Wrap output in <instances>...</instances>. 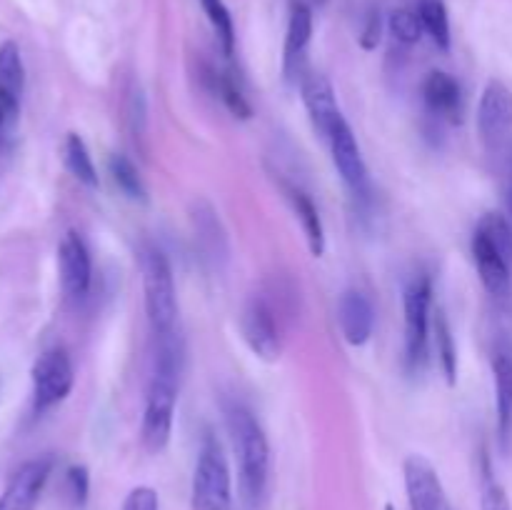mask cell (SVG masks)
Returning a JSON list of instances; mask_svg holds the SVG:
<instances>
[{
    "label": "cell",
    "instance_id": "obj_25",
    "mask_svg": "<svg viewBox=\"0 0 512 510\" xmlns=\"http://www.w3.org/2000/svg\"><path fill=\"white\" fill-rule=\"evenodd\" d=\"M0 88H8L18 95H23L25 88L23 58H20V48L13 40L0 45Z\"/></svg>",
    "mask_w": 512,
    "mask_h": 510
},
{
    "label": "cell",
    "instance_id": "obj_30",
    "mask_svg": "<svg viewBox=\"0 0 512 510\" xmlns=\"http://www.w3.org/2000/svg\"><path fill=\"white\" fill-rule=\"evenodd\" d=\"M480 510H512L503 483L495 478L488 463L483 468V485H480Z\"/></svg>",
    "mask_w": 512,
    "mask_h": 510
},
{
    "label": "cell",
    "instance_id": "obj_18",
    "mask_svg": "<svg viewBox=\"0 0 512 510\" xmlns=\"http://www.w3.org/2000/svg\"><path fill=\"white\" fill-rule=\"evenodd\" d=\"M190 220H193L195 240H198V248L200 253H203V258L215 265L223 263V260L228 258V238H225L223 223H220L213 205H210L208 200H198V203L193 205Z\"/></svg>",
    "mask_w": 512,
    "mask_h": 510
},
{
    "label": "cell",
    "instance_id": "obj_3",
    "mask_svg": "<svg viewBox=\"0 0 512 510\" xmlns=\"http://www.w3.org/2000/svg\"><path fill=\"white\" fill-rule=\"evenodd\" d=\"M193 510H230L233 508V475L223 443L213 433L203 435L198 463L190 490Z\"/></svg>",
    "mask_w": 512,
    "mask_h": 510
},
{
    "label": "cell",
    "instance_id": "obj_15",
    "mask_svg": "<svg viewBox=\"0 0 512 510\" xmlns=\"http://www.w3.org/2000/svg\"><path fill=\"white\" fill-rule=\"evenodd\" d=\"M470 248H473V258L475 265H478V275L483 280L485 290L490 295H495V298H505L512 285V265L508 263V258L480 230L473 233Z\"/></svg>",
    "mask_w": 512,
    "mask_h": 510
},
{
    "label": "cell",
    "instance_id": "obj_9",
    "mask_svg": "<svg viewBox=\"0 0 512 510\" xmlns=\"http://www.w3.org/2000/svg\"><path fill=\"white\" fill-rule=\"evenodd\" d=\"M410 510H453L438 470L423 455H410L403 465Z\"/></svg>",
    "mask_w": 512,
    "mask_h": 510
},
{
    "label": "cell",
    "instance_id": "obj_20",
    "mask_svg": "<svg viewBox=\"0 0 512 510\" xmlns=\"http://www.w3.org/2000/svg\"><path fill=\"white\" fill-rule=\"evenodd\" d=\"M203 83L220 103L228 108V113L238 120H250L253 118V105L248 103V98L243 95V90L238 88L233 78L223 70H218L215 65H203Z\"/></svg>",
    "mask_w": 512,
    "mask_h": 510
},
{
    "label": "cell",
    "instance_id": "obj_24",
    "mask_svg": "<svg viewBox=\"0 0 512 510\" xmlns=\"http://www.w3.org/2000/svg\"><path fill=\"white\" fill-rule=\"evenodd\" d=\"M418 15L423 33H428L440 50H450V18L443 0H420Z\"/></svg>",
    "mask_w": 512,
    "mask_h": 510
},
{
    "label": "cell",
    "instance_id": "obj_8",
    "mask_svg": "<svg viewBox=\"0 0 512 510\" xmlns=\"http://www.w3.org/2000/svg\"><path fill=\"white\" fill-rule=\"evenodd\" d=\"M50 473H53V458L50 455H38L33 460H25L10 475L8 485L0 493V510H35Z\"/></svg>",
    "mask_w": 512,
    "mask_h": 510
},
{
    "label": "cell",
    "instance_id": "obj_10",
    "mask_svg": "<svg viewBox=\"0 0 512 510\" xmlns=\"http://www.w3.org/2000/svg\"><path fill=\"white\" fill-rule=\"evenodd\" d=\"M58 270L63 293L73 300L85 298V293L90 290V280H93V260H90V250L78 230H68L60 240Z\"/></svg>",
    "mask_w": 512,
    "mask_h": 510
},
{
    "label": "cell",
    "instance_id": "obj_21",
    "mask_svg": "<svg viewBox=\"0 0 512 510\" xmlns=\"http://www.w3.org/2000/svg\"><path fill=\"white\" fill-rule=\"evenodd\" d=\"M285 193H288L290 205H293L295 215H298L300 225H303L305 238H308V245H310V253H313L315 258H320V255L325 253V228H323V218H320L318 213V205L313 203V198H310L305 190L295 188V185H288Z\"/></svg>",
    "mask_w": 512,
    "mask_h": 510
},
{
    "label": "cell",
    "instance_id": "obj_19",
    "mask_svg": "<svg viewBox=\"0 0 512 510\" xmlns=\"http://www.w3.org/2000/svg\"><path fill=\"white\" fill-rule=\"evenodd\" d=\"M495 408H498V433L503 445L512 430V345H498L493 353Z\"/></svg>",
    "mask_w": 512,
    "mask_h": 510
},
{
    "label": "cell",
    "instance_id": "obj_27",
    "mask_svg": "<svg viewBox=\"0 0 512 510\" xmlns=\"http://www.w3.org/2000/svg\"><path fill=\"white\" fill-rule=\"evenodd\" d=\"M475 230H480L512 265V223L503 213H485Z\"/></svg>",
    "mask_w": 512,
    "mask_h": 510
},
{
    "label": "cell",
    "instance_id": "obj_23",
    "mask_svg": "<svg viewBox=\"0 0 512 510\" xmlns=\"http://www.w3.org/2000/svg\"><path fill=\"white\" fill-rule=\"evenodd\" d=\"M108 170L113 183L118 185V190L125 195V198L135 200V203H148V190H145V183L143 178H140L138 168L133 165V160L115 153L110 155Z\"/></svg>",
    "mask_w": 512,
    "mask_h": 510
},
{
    "label": "cell",
    "instance_id": "obj_29",
    "mask_svg": "<svg viewBox=\"0 0 512 510\" xmlns=\"http://www.w3.org/2000/svg\"><path fill=\"white\" fill-rule=\"evenodd\" d=\"M388 30L393 35L395 43L400 45H415L423 35V23H420L418 10L398 8L390 13L388 18Z\"/></svg>",
    "mask_w": 512,
    "mask_h": 510
},
{
    "label": "cell",
    "instance_id": "obj_14",
    "mask_svg": "<svg viewBox=\"0 0 512 510\" xmlns=\"http://www.w3.org/2000/svg\"><path fill=\"white\" fill-rule=\"evenodd\" d=\"M310 38H313V13H310L308 5L295 3L293 10H290L288 33H285V53H283V70L288 80L305 78Z\"/></svg>",
    "mask_w": 512,
    "mask_h": 510
},
{
    "label": "cell",
    "instance_id": "obj_5",
    "mask_svg": "<svg viewBox=\"0 0 512 510\" xmlns=\"http://www.w3.org/2000/svg\"><path fill=\"white\" fill-rule=\"evenodd\" d=\"M430 300H433V285L428 275H415L403 293L405 310V363L408 368H423L425 353H428L430 333Z\"/></svg>",
    "mask_w": 512,
    "mask_h": 510
},
{
    "label": "cell",
    "instance_id": "obj_2",
    "mask_svg": "<svg viewBox=\"0 0 512 510\" xmlns=\"http://www.w3.org/2000/svg\"><path fill=\"white\" fill-rule=\"evenodd\" d=\"M228 433L238 455L240 498L248 510H255L268 490L270 478V445L265 430L243 403H230L225 408Z\"/></svg>",
    "mask_w": 512,
    "mask_h": 510
},
{
    "label": "cell",
    "instance_id": "obj_26",
    "mask_svg": "<svg viewBox=\"0 0 512 510\" xmlns=\"http://www.w3.org/2000/svg\"><path fill=\"white\" fill-rule=\"evenodd\" d=\"M435 348H438V358L440 365L445 370V378H448L450 385H455V378H458V350H455V340L453 333H450V325L445 320V315L440 313L435 315Z\"/></svg>",
    "mask_w": 512,
    "mask_h": 510
},
{
    "label": "cell",
    "instance_id": "obj_34",
    "mask_svg": "<svg viewBox=\"0 0 512 510\" xmlns=\"http://www.w3.org/2000/svg\"><path fill=\"white\" fill-rule=\"evenodd\" d=\"M380 38H383V15L380 10H370L363 33H360V45L365 50H375L380 45Z\"/></svg>",
    "mask_w": 512,
    "mask_h": 510
},
{
    "label": "cell",
    "instance_id": "obj_12",
    "mask_svg": "<svg viewBox=\"0 0 512 510\" xmlns=\"http://www.w3.org/2000/svg\"><path fill=\"white\" fill-rule=\"evenodd\" d=\"M478 130L485 143H503L512 130V90L500 80H490L480 95Z\"/></svg>",
    "mask_w": 512,
    "mask_h": 510
},
{
    "label": "cell",
    "instance_id": "obj_13",
    "mask_svg": "<svg viewBox=\"0 0 512 510\" xmlns=\"http://www.w3.org/2000/svg\"><path fill=\"white\" fill-rule=\"evenodd\" d=\"M300 95H303L305 110H308L310 120H313V128L318 130V135H323L328 140L335 123L343 118L338 108V100H335L333 83L325 75L310 73L300 80Z\"/></svg>",
    "mask_w": 512,
    "mask_h": 510
},
{
    "label": "cell",
    "instance_id": "obj_1",
    "mask_svg": "<svg viewBox=\"0 0 512 510\" xmlns=\"http://www.w3.org/2000/svg\"><path fill=\"white\" fill-rule=\"evenodd\" d=\"M158 338V355H155V373L150 380L148 403H145L143 423H140V440L148 453H160L168 448L173 433L175 403H178L180 370H183V343L178 333L155 335Z\"/></svg>",
    "mask_w": 512,
    "mask_h": 510
},
{
    "label": "cell",
    "instance_id": "obj_6",
    "mask_svg": "<svg viewBox=\"0 0 512 510\" xmlns=\"http://www.w3.org/2000/svg\"><path fill=\"white\" fill-rule=\"evenodd\" d=\"M33 410L45 413L53 405L63 403L75 383V370L70 355L63 348H50L33 365Z\"/></svg>",
    "mask_w": 512,
    "mask_h": 510
},
{
    "label": "cell",
    "instance_id": "obj_32",
    "mask_svg": "<svg viewBox=\"0 0 512 510\" xmlns=\"http://www.w3.org/2000/svg\"><path fill=\"white\" fill-rule=\"evenodd\" d=\"M65 490H68V498L75 508H83L88 503L90 493V475L85 465H73L65 473Z\"/></svg>",
    "mask_w": 512,
    "mask_h": 510
},
{
    "label": "cell",
    "instance_id": "obj_33",
    "mask_svg": "<svg viewBox=\"0 0 512 510\" xmlns=\"http://www.w3.org/2000/svg\"><path fill=\"white\" fill-rule=\"evenodd\" d=\"M120 510H160V498L150 485H138L130 490Z\"/></svg>",
    "mask_w": 512,
    "mask_h": 510
},
{
    "label": "cell",
    "instance_id": "obj_11",
    "mask_svg": "<svg viewBox=\"0 0 512 510\" xmlns=\"http://www.w3.org/2000/svg\"><path fill=\"white\" fill-rule=\"evenodd\" d=\"M328 143H330V153H333V163L335 168H338L340 178L345 180V185H348L353 193L363 195L365 190H368V165H365L358 138H355L348 120L340 118L338 123H335Z\"/></svg>",
    "mask_w": 512,
    "mask_h": 510
},
{
    "label": "cell",
    "instance_id": "obj_4",
    "mask_svg": "<svg viewBox=\"0 0 512 510\" xmlns=\"http://www.w3.org/2000/svg\"><path fill=\"white\" fill-rule=\"evenodd\" d=\"M143 293L145 313L155 335L173 333L178 323V295L168 255L155 245H148L143 253Z\"/></svg>",
    "mask_w": 512,
    "mask_h": 510
},
{
    "label": "cell",
    "instance_id": "obj_17",
    "mask_svg": "<svg viewBox=\"0 0 512 510\" xmlns=\"http://www.w3.org/2000/svg\"><path fill=\"white\" fill-rule=\"evenodd\" d=\"M423 100L428 110L438 118L460 123L463 120V88L458 80L443 70H433L423 80Z\"/></svg>",
    "mask_w": 512,
    "mask_h": 510
},
{
    "label": "cell",
    "instance_id": "obj_22",
    "mask_svg": "<svg viewBox=\"0 0 512 510\" xmlns=\"http://www.w3.org/2000/svg\"><path fill=\"white\" fill-rule=\"evenodd\" d=\"M63 160H65V168L70 170L78 183H83L85 188H98L100 178H98V170H95L93 158H90V150L85 145V140L80 138L78 133H68L63 145Z\"/></svg>",
    "mask_w": 512,
    "mask_h": 510
},
{
    "label": "cell",
    "instance_id": "obj_7",
    "mask_svg": "<svg viewBox=\"0 0 512 510\" xmlns=\"http://www.w3.org/2000/svg\"><path fill=\"white\" fill-rule=\"evenodd\" d=\"M240 330L258 358L278 360L280 358V325L275 320V308L265 295H253L245 303L243 315H240Z\"/></svg>",
    "mask_w": 512,
    "mask_h": 510
},
{
    "label": "cell",
    "instance_id": "obj_16",
    "mask_svg": "<svg viewBox=\"0 0 512 510\" xmlns=\"http://www.w3.org/2000/svg\"><path fill=\"white\" fill-rule=\"evenodd\" d=\"M338 323L340 333L350 345L360 348L368 343L375 325V310L368 295H363L360 290H345L338 303Z\"/></svg>",
    "mask_w": 512,
    "mask_h": 510
},
{
    "label": "cell",
    "instance_id": "obj_36",
    "mask_svg": "<svg viewBox=\"0 0 512 510\" xmlns=\"http://www.w3.org/2000/svg\"><path fill=\"white\" fill-rule=\"evenodd\" d=\"M385 510H395V508H393V505H390V503H388V505H385Z\"/></svg>",
    "mask_w": 512,
    "mask_h": 510
},
{
    "label": "cell",
    "instance_id": "obj_35",
    "mask_svg": "<svg viewBox=\"0 0 512 510\" xmlns=\"http://www.w3.org/2000/svg\"><path fill=\"white\" fill-rule=\"evenodd\" d=\"M145 113H148V108H145L143 93L135 90V93H130V103H128V120L130 125H133L135 135H140L145 130Z\"/></svg>",
    "mask_w": 512,
    "mask_h": 510
},
{
    "label": "cell",
    "instance_id": "obj_31",
    "mask_svg": "<svg viewBox=\"0 0 512 510\" xmlns=\"http://www.w3.org/2000/svg\"><path fill=\"white\" fill-rule=\"evenodd\" d=\"M20 95L8 88H0V143H8L18 128Z\"/></svg>",
    "mask_w": 512,
    "mask_h": 510
},
{
    "label": "cell",
    "instance_id": "obj_28",
    "mask_svg": "<svg viewBox=\"0 0 512 510\" xmlns=\"http://www.w3.org/2000/svg\"><path fill=\"white\" fill-rule=\"evenodd\" d=\"M200 5H203V13L208 15L215 35L220 38V45H223L225 55H230L235 48V28H233V18H230V10L225 8L223 0H200Z\"/></svg>",
    "mask_w": 512,
    "mask_h": 510
}]
</instances>
